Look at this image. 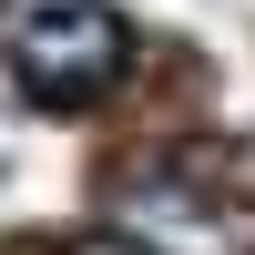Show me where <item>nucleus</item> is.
Instances as JSON below:
<instances>
[{
	"label": "nucleus",
	"instance_id": "f257e3e1",
	"mask_svg": "<svg viewBox=\"0 0 255 255\" xmlns=\"http://www.w3.org/2000/svg\"><path fill=\"white\" fill-rule=\"evenodd\" d=\"M123 72H133V20H123L113 0H41L10 31V82L41 113H82V102H102Z\"/></svg>",
	"mask_w": 255,
	"mask_h": 255
}]
</instances>
